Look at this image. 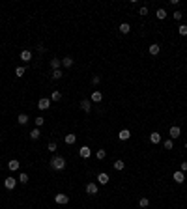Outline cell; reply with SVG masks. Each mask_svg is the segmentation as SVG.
<instances>
[{
  "mask_svg": "<svg viewBox=\"0 0 187 209\" xmlns=\"http://www.w3.org/2000/svg\"><path fill=\"white\" fill-rule=\"evenodd\" d=\"M19 166H21V164H19V161H17V159H11V161L8 162V168H9V170H11V172L19 170Z\"/></svg>",
  "mask_w": 187,
  "mask_h": 209,
  "instance_id": "cell-15",
  "label": "cell"
},
{
  "mask_svg": "<svg viewBox=\"0 0 187 209\" xmlns=\"http://www.w3.org/2000/svg\"><path fill=\"white\" fill-rule=\"evenodd\" d=\"M17 121H19V125H26V123H28V116H26V114H19Z\"/></svg>",
  "mask_w": 187,
  "mask_h": 209,
  "instance_id": "cell-22",
  "label": "cell"
},
{
  "mask_svg": "<svg viewBox=\"0 0 187 209\" xmlns=\"http://www.w3.org/2000/svg\"><path fill=\"white\" fill-rule=\"evenodd\" d=\"M97 183H99V185H107V183H109V174L101 172V174L97 176Z\"/></svg>",
  "mask_w": 187,
  "mask_h": 209,
  "instance_id": "cell-12",
  "label": "cell"
},
{
  "mask_svg": "<svg viewBox=\"0 0 187 209\" xmlns=\"http://www.w3.org/2000/svg\"><path fill=\"white\" fill-rule=\"evenodd\" d=\"M155 17H157V19H161V21H163V19L166 17V11H165L163 8H159L157 11H155Z\"/></svg>",
  "mask_w": 187,
  "mask_h": 209,
  "instance_id": "cell-24",
  "label": "cell"
},
{
  "mask_svg": "<svg viewBox=\"0 0 187 209\" xmlns=\"http://www.w3.org/2000/svg\"><path fill=\"white\" fill-rule=\"evenodd\" d=\"M62 99V94L60 91H53V95H50V101H60Z\"/></svg>",
  "mask_w": 187,
  "mask_h": 209,
  "instance_id": "cell-28",
  "label": "cell"
},
{
  "mask_svg": "<svg viewBox=\"0 0 187 209\" xmlns=\"http://www.w3.org/2000/svg\"><path fill=\"white\" fill-rule=\"evenodd\" d=\"M34 123H36V127H41L45 123V118H41V116H38L36 120H34Z\"/></svg>",
  "mask_w": 187,
  "mask_h": 209,
  "instance_id": "cell-31",
  "label": "cell"
},
{
  "mask_svg": "<svg viewBox=\"0 0 187 209\" xmlns=\"http://www.w3.org/2000/svg\"><path fill=\"white\" fill-rule=\"evenodd\" d=\"M79 155L82 157V159H88V157L92 155V149H90L88 146H82V147H80V149H79Z\"/></svg>",
  "mask_w": 187,
  "mask_h": 209,
  "instance_id": "cell-5",
  "label": "cell"
},
{
  "mask_svg": "<svg viewBox=\"0 0 187 209\" xmlns=\"http://www.w3.org/2000/svg\"><path fill=\"white\" fill-rule=\"evenodd\" d=\"M62 65H64V67H71V65H73V58H71V56H65V58L62 60Z\"/></svg>",
  "mask_w": 187,
  "mask_h": 209,
  "instance_id": "cell-20",
  "label": "cell"
},
{
  "mask_svg": "<svg viewBox=\"0 0 187 209\" xmlns=\"http://www.w3.org/2000/svg\"><path fill=\"white\" fill-rule=\"evenodd\" d=\"M180 170H181V172H187V162H181V166H180Z\"/></svg>",
  "mask_w": 187,
  "mask_h": 209,
  "instance_id": "cell-38",
  "label": "cell"
},
{
  "mask_svg": "<svg viewBox=\"0 0 187 209\" xmlns=\"http://www.w3.org/2000/svg\"><path fill=\"white\" fill-rule=\"evenodd\" d=\"M39 136H41V132H39V129H38V127H36V129H32V131H30V138H32V140H38Z\"/></svg>",
  "mask_w": 187,
  "mask_h": 209,
  "instance_id": "cell-21",
  "label": "cell"
},
{
  "mask_svg": "<svg viewBox=\"0 0 187 209\" xmlns=\"http://www.w3.org/2000/svg\"><path fill=\"white\" fill-rule=\"evenodd\" d=\"M99 80H101V79L97 77V75H95V77H92V86H97V84H99Z\"/></svg>",
  "mask_w": 187,
  "mask_h": 209,
  "instance_id": "cell-36",
  "label": "cell"
},
{
  "mask_svg": "<svg viewBox=\"0 0 187 209\" xmlns=\"http://www.w3.org/2000/svg\"><path fill=\"white\" fill-rule=\"evenodd\" d=\"M54 202L60 203V205H65V203L69 202V196L68 194H56V196H54Z\"/></svg>",
  "mask_w": 187,
  "mask_h": 209,
  "instance_id": "cell-4",
  "label": "cell"
},
{
  "mask_svg": "<svg viewBox=\"0 0 187 209\" xmlns=\"http://www.w3.org/2000/svg\"><path fill=\"white\" fill-rule=\"evenodd\" d=\"M169 135H170V138H178V136L181 135V129L178 125H174V127H170V131H169Z\"/></svg>",
  "mask_w": 187,
  "mask_h": 209,
  "instance_id": "cell-8",
  "label": "cell"
},
{
  "mask_svg": "<svg viewBox=\"0 0 187 209\" xmlns=\"http://www.w3.org/2000/svg\"><path fill=\"white\" fill-rule=\"evenodd\" d=\"M62 77H64V71L62 69H54L53 71V79L54 80H58V79H62Z\"/></svg>",
  "mask_w": 187,
  "mask_h": 209,
  "instance_id": "cell-23",
  "label": "cell"
},
{
  "mask_svg": "<svg viewBox=\"0 0 187 209\" xmlns=\"http://www.w3.org/2000/svg\"><path fill=\"white\" fill-rule=\"evenodd\" d=\"M139 13H140V15H148V8H144V6H142V8H140V11H139Z\"/></svg>",
  "mask_w": 187,
  "mask_h": 209,
  "instance_id": "cell-37",
  "label": "cell"
},
{
  "mask_svg": "<svg viewBox=\"0 0 187 209\" xmlns=\"http://www.w3.org/2000/svg\"><path fill=\"white\" fill-rule=\"evenodd\" d=\"M124 161L122 159H118V161H114V168H116V170H124Z\"/></svg>",
  "mask_w": 187,
  "mask_h": 209,
  "instance_id": "cell-27",
  "label": "cell"
},
{
  "mask_svg": "<svg viewBox=\"0 0 187 209\" xmlns=\"http://www.w3.org/2000/svg\"><path fill=\"white\" fill-rule=\"evenodd\" d=\"M75 140H77V136H75L73 132H69V135H65V136H64V142H65V144H69V146L75 144Z\"/></svg>",
  "mask_w": 187,
  "mask_h": 209,
  "instance_id": "cell-16",
  "label": "cell"
},
{
  "mask_svg": "<svg viewBox=\"0 0 187 209\" xmlns=\"http://www.w3.org/2000/svg\"><path fill=\"white\" fill-rule=\"evenodd\" d=\"M118 30H120L122 34H129V32H131V26H129V23H122Z\"/></svg>",
  "mask_w": 187,
  "mask_h": 209,
  "instance_id": "cell-19",
  "label": "cell"
},
{
  "mask_svg": "<svg viewBox=\"0 0 187 209\" xmlns=\"http://www.w3.org/2000/svg\"><path fill=\"white\" fill-rule=\"evenodd\" d=\"M118 138L120 140H129L131 138V131L129 129H122V131L118 132Z\"/></svg>",
  "mask_w": 187,
  "mask_h": 209,
  "instance_id": "cell-11",
  "label": "cell"
},
{
  "mask_svg": "<svg viewBox=\"0 0 187 209\" xmlns=\"http://www.w3.org/2000/svg\"><path fill=\"white\" fill-rule=\"evenodd\" d=\"M101 99H103V94H101V91H97V90H94V91H92V97H90V101H92V103H99Z\"/></svg>",
  "mask_w": 187,
  "mask_h": 209,
  "instance_id": "cell-10",
  "label": "cell"
},
{
  "mask_svg": "<svg viewBox=\"0 0 187 209\" xmlns=\"http://www.w3.org/2000/svg\"><path fill=\"white\" fill-rule=\"evenodd\" d=\"M49 106H50V99H47V97H41V99L38 101V108H39V110H47Z\"/></svg>",
  "mask_w": 187,
  "mask_h": 209,
  "instance_id": "cell-2",
  "label": "cell"
},
{
  "mask_svg": "<svg viewBox=\"0 0 187 209\" xmlns=\"http://www.w3.org/2000/svg\"><path fill=\"white\" fill-rule=\"evenodd\" d=\"M172 179H174L176 183H183V181H185V174H183L181 170H178V172H174V174H172Z\"/></svg>",
  "mask_w": 187,
  "mask_h": 209,
  "instance_id": "cell-6",
  "label": "cell"
},
{
  "mask_svg": "<svg viewBox=\"0 0 187 209\" xmlns=\"http://www.w3.org/2000/svg\"><path fill=\"white\" fill-rule=\"evenodd\" d=\"M148 203H150L148 198H140V200H139V205L140 207H148Z\"/></svg>",
  "mask_w": 187,
  "mask_h": 209,
  "instance_id": "cell-32",
  "label": "cell"
},
{
  "mask_svg": "<svg viewBox=\"0 0 187 209\" xmlns=\"http://www.w3.org/2000/svg\"><path fill=\"white\" fill-rule=\"evenodd\" d=\"M49 164H50L53 170L60 172V170H64V168H65V159H64V157H60V155H56V157H53V159H50Z\"/></svg>",
  "mask_w": 187,
  "mask_h": 209,
  "instance_id": "cell-1",
  "label": "cell"
},
{
  "mask_svg": "<svg viewBox=\"0 0 187 209\" xmlns=\"http://www.w3.org/2000/svg\"><path fill=\"white\" fill-rule=\"evenodd\" d=\"M159 50H161V47H159L157 43H154V45H150V47H148V52H150L151 56H157Z\"/></svg>",
  "mask_w": 187,
  "mask_h": 209,
  "instance_id": "cell-13",
  "label": "cell"
},
{
  "mask_svg": "<svg viewBox=\"0 0 187 209\" xmlns=\"http://www.w3.org/2000/svg\"><path fill=\"white\" fill-rule=\"evenodd\" d=\"M80 108H82L84 112H90V110H92V101H90V99H82V101H80Z\"/></svg>",
  "mask_w": 187,
  "mask_h": 209,
  "instance_id": "cell-9",
  "label": "cell"
},
{
  "mask_svg": "<svg viewBox=\"0 0 187 209\" xmlns=\"http://www.w3.org/2000/svg\"><path fill=\"white\" fill-rule=\"evenodd\" d=\"M172 17L176 19V21H181V17H183V13H181V11H180V9H176V11H174V15H172Z\"/></svg>",
  "mask_w": 187,
  "mask_h": 209,
  "instance_id": "cell-34",
  "label": "cell"
},
{
  "mask_svg": "<svg viewBox=\"0 0 187 209\" xmlns=\"http://www.w3.org/2000/svg\"><path fill=\"white\" fill-rule=\"evenodd\" d=\"M95 157H97L99 161H101V159H105V157H107V151H105V149H97V153H95Z\"/></svg>",
  "mask_w": 187,
  "mask_h": 209,
  "instance_id": "cell-30",
  "label": "cell"
},
{
  "mask_svg": "<svg viewBox=\"0 0 187 209\" xmlns=\"http://www.w3.org/2000/svg\"><path fill=\"white\" fill-rule=\"evenodd\" d=\"M15 185H17V179H15V177H6V179H4V187H6L8 191L15 188Z\"/></svg>",
  "mask_w": 187,
  "mask_h": 209,
  "instance_id": "cell-3",
  "label": "cell"
},
{
  "mask_svg": "<svg viewBox=\"0 0 187 209\" xmlns=\"http://www.w3.org/2000/svg\"><path fill=\"white\" fill-rule=\"evenodd\" d=\"M47 149H49V151H56V142H54V140H53V142H49Z\"/></svg>",
  "mask_w": 187,
  "mask_h": 209,
  "instance_id": "cell-35",
  "label": "cell"
},
{
  "mask_svg": "<svg viewBox=\"0 0 187 209\" xmlns=\"http://www.w3.org/2000/svg\"><path fill=\"white\" fill-rule=\"evenodd\" d=\"M50 67H53V71L60 69V67H62V60H60V58H53V60H50Z\"/></svg>",
  "mask_w": 187,
  "mask_h": 209,
  "instance_id": "cell-17",
  "label": "cell"
},
{
  "mask_svg": "<svg viewBox=\"0 0 187 209\" xmlns=\"http://www.w3.org/2000/svg\"><path fill=\"white\" fill-rule=\"evenodd\" d=\"M185 149H187V142H185Z\"/></svg>",
  "mask_w": 187,
  "mask_h": 209,
  "instance_id": "cell-39",
  "label": "cell"
},
{
  "mask_svg": "<svg viewBox=\"0 0 187 209\" xmlns=\"http://www.w3.org/2000/svg\"><path fill=\"white\" fill-rule=\"evenodd\" d=\"M21 60H23V62H30V60H32V52H30L28 49H24L21 52Z\"/></svg>",
  "mask_w": 187,
  "mask_h": 209,
  "instance_id": "cell-14",
  "label": "cell"
},
{
  "mask_svg": "<svg viewBox=\"0 0 187 209\" xmlns=\"http://www.w3.org/2000/svg\"><path fill=\"white\" fill-rule=\"evenodd\" d=\"M178 34H180V35H187V24H180Z\"/></svg>",
  "mask_w": 187,
  "mask_h": 209,
  "instance_id": "cell-29",
  "label": "cell"
},
{
  "mask_svg": "<svg viewBox=\"0 0 187 209\" xmlns=\"http://www.w3.org/2000/svg\"><path fill=\"white\" fill-rule=\"evenodd\" d=\"M97 185H95V183H88L86 185V194H90V196H94V194H97Z\"/></svg>",
  "mask_w": 187,
  "mask_h": 209,
  "instance_id": "cell-7",
  "label": "cell"
},
{
  "mask_svg": "<svg viewBox=\"0 0 187 209\" xmlns=\"http://www.w3.org/2000/svg\"><path fill=\"white\" fill-rule=\"evenodd\" d=\"M150 142H151V144H159V142H161V135H159V132H151V135H150Z\"/></svg>",
  "mask_w": 187,
  "mask_h": 209,
  "instance_id": "cell-18",
  "label": "cell"
},
{
  "mask_svg": "<svg viewBox=\"0 0 187 209\" xmlns=\"http://www.w3.org/2000/svg\"><path fill=\"white\" fill-rule=\"evenodd\" d=\"M19 183H23V185H24V183H28V176L26 174H19Z\"/></svg>",
  "mask_w": 187,
  "mask_h": 209,
  "instance_id": "cell-33",
  "label": "cell"
},
{
  "mask_svg": "<svg viewBox=\"0 0 187 209\" xmlns=\"http://www.w3.org/2000/svg\"><path fill=\"white\" fill-rule=\"evenodd\" d=\"M24 71H26V67H23V65H17V67H15V75H17V77H23Z\"/></svg>",
  "mask_w": 187,
  "mask_h": 209,
  "instance_id": "cell-25",
  "label": "cell"
},
{
  "mask_svg": "<svg viewBox=\"0 0 187 209\" xmlns=\"http://www.w3.org/2000/svg\"><path fill=\"white\" fill-rule=\"evenodd\" d=\"M163 146H165V149H172V147H174V142H172V138L165 140V142H163Z\"/></svg>",
  "mask_w": 187,
  "mask_h": 209,
  "instance_id": "cell-26",
  "label": "cell"
}]
</instances>
